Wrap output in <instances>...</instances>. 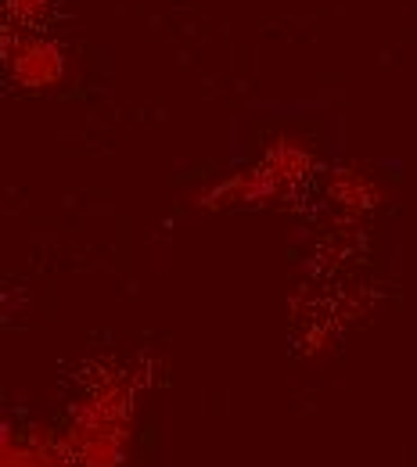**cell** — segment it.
I'll list each match as a JSON object with an SVG mask.
<instances>
[{"label":"cell","instance_id":"obj_1","mask_svg":"<svg viewBox=\"0 0 417 467\" xmlns=\"http://www.w3.org/2000/svg\"><path fill=\"white\" fill-rule=\"evenodd\" d=\"M0 467H72L65 439H44V435H29V439H15L4 435V461Z\"/></svg>","mask_w":417,"mask_h":467}]
</instances>
